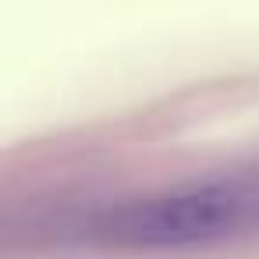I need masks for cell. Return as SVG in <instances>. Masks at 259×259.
I'll list each match as a JSON object with an SVG mask.
<instances>
[{
    "mask_svg": "<svg viewBox=\"0 0 259 259\" xmlns=\"http://www.w3.org/2000/svg\"><path fill=\"white\" fill-rule=\"evenodd\" d=\"M259 227V185L209 181L117 202L89 217L85 238L114 248H195Z\"/></svg>",
    "mask_w": 259,
    "mask_h": 259,
    "instance_id": "1",
    "label": "cell"
}]
</instances>
